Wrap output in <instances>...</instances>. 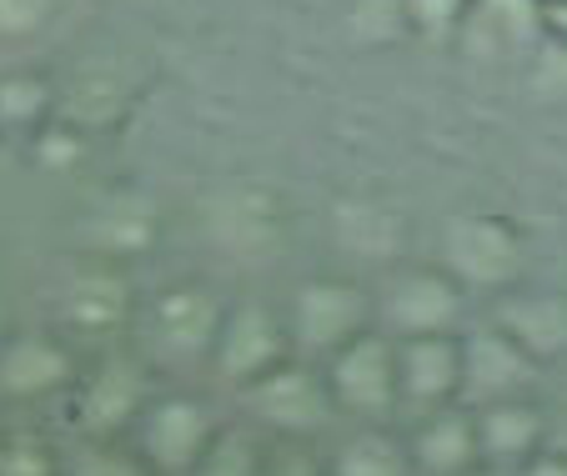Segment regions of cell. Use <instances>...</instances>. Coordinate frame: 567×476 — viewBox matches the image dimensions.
I'll use <instances>...</instances> for the list:
<instances>
[{
	"label": "cell",
	"mask_w": 567,
	"mask_h": 476,
	"mask_svg": "<svg viewBox=\"0 0 567 476\" xmlns=\"http://www.w3.org/2000/svg\"><path fill=\"white\" fill-rule=\"evenodd\" d=\"M61 476H161L136 446L116 442H96V436H75V446L65 452V472Z\"/></svg>",
	"instance_id": "obj_24"
},
{
	"label": "cell",
	"mask_w": 567,
	"mask_h": 476,
	"mask_svg": "<svg viewBox=\"0 0 567 476\" xmlns=\"http://www.w3.org/2000/svg\"><path fill=\"white\" fill-rule=\"evenodd\" d=\"M332 476H417L408 456V436H396L386 422H357L327 456Z\"/></svg>",
	"instance_id": "obj_20"
},
{
	"label": "cell",
	"mask_w": 567,
	"mask_h": 476,
	"mask_svg": "<svg viewBox=\"0 0 567 476\" xmlns=\"http://www.w3.org/2000/svg\"><path fill=\"white\" fill-rule=\"evenodd\" d=\"M136 95H141V85L131 81L121 65L86 61L61 85V111H55V116L71 121V126L86 131V136H101V131H116L121 121L136 111Z\"/></svg>",
	"instance_id": "obj_18"
},
{
	"label": "cell",
	"mask_w": 567,
	"mask_h": 476,
	"mask_svg": "<svg viewBox=\"0 0 567 476\" xmlns=\"http://www.w3.org/2000/svg\"><path fill=\"white\" fill-rule=\"evenodd\" d=\"M236 396L247 402V422L261 426L267 436H307V442H317L342 416L321 361L307 356H287L281 366H271L267 376H257L247 392Z\"/></svg>",
	"instance_id": "obj_3"
},
{
	"label": "cell",
	"mask_w": 567,
	"mask_h": 476,
	"mask_svg": "<svg viewBox=\"0 0 567 476\" xmlns=\"http://www.w3.org/2000/svg\"><path fill=\"white\" fill-rule=\"evenodd\" d=\"M442 266L477 297H497L523 281L527 246L507 216L497 211H457L442 221Z\"/></svg>",
	"instance_id": "obj_4"
},
{
	"label": "cell",
	"mask_w": 567,
	"mask_h": 476,
	"mask_svg": "<svg viewBox=\"0 0 567 476\" xmlns=\"http://www.w3.org/2000/svg\"><path fill=\"white\" fill-rule=\"evenodd\" d=\"M332 226L347 251L372 256V261H386V256H396V246H402V221L377 201H342Z\"/></svg>",
	"instance_id": "obj_22"
},
{
	"label": "cell",
	"mask_w": 567,
	"mask_h": 476,
	"mask_svg": "<svg viewBox=\"0 0 567 476\" xmlns=\"http://www.w3.org/2000/svg\"><path fill=\"white\" fill-rule=\"evenodd\" d=\"M61 111V85L45 71H6L0 75V136L31 141L41 126H51Z\"/></svg>",
	"instance_id": "obj_21"
},
{
	"label": "cell",
	"mask_w": 567,
	"mask_h": 476,
	"mask_svg": "<svg viewBox=\"0 0 567 476\" xmlns=\"http://www.w3.org/2000/svg\"><path fill=\"white\" fill-rule=\"evenodd\" d=\"M61 15V0H0V45H31Z\"/></svg>",
	"instance_id": "obj_27"
},
{
	"label": "cell",
	"mask_w": 567,
	"mask_h": 476,
	"mask_svg": "<svg viewBox=\"0 0 567 476\" xmlns=\"http://www.w3.org/2000/svg\"><path fill=\"white\" fill-rule=\"evenodd\" d=\"M477 15H487L507 41H543V0H477Z\"/></svg>",
	"instance_id": "obj_30"
},
{
	"label": "cell",
	"mask_w": 567,
	"mask_h": 476,
	"mask_svg": "<svg viewBox=\"0 0 567 476\" xmlns=\"http://www.w3.org/2000/svg\"><path fill=\"white\" fill-rule=\"evenodd\" d=\"M537 381H543V361L527 356L497 321L462 327V406L533 396Z\"/></svg>",
	"instance_id": "obj_10"
},
{
	"label": "cell",
	"mask_w": 567,
	"mask_h": 476,
	"mask_svg": "<svg viewBox=\"0 0 567 476\" xmlns=\"http://www.w3.org/2000/svg\"><path fill=\"white\" fill-rule=\"evenodd\" d=\"M543 41L567 51V0H547L543 6Z\"/></svg>",
	"instance_id": "obj_32"
},
{
	"label": "cell",
	"mask_w": 567,
	"mask_h": 476,
	"mask_svg": "<svg viewBox=\"0 0 567 476\" xmlns=\"http://www.w3.org/2000/svg\"><path fill=\"white\" fill-rule=\"evenodd\" d=\"M161 236V206L146 190L116 186L106 196H96L81 221V241H86V256H101V261H136L156 246Z\"/></svg>",
	"instance_id": "obj_14"
},
{
	"label": "cell",
	"mask_w": 567,
	"mask_h": 476,
	"mask_svg": "<svg viewBox=\"0 0 567 476\" xmlns=\"http://www.w3.org/2000/svg\"><path fill=\"white\" fill-rule=\"evenodd\" d=\"M65 396H71L75 436L116 442V436H131L146 402L156 396V366L141 356V346H111L96 366L75 376V386Z\"/></svg>",
	"instance_id": "obj_2"
},
{
	"label": "cell",
	"mask_w": 567,
	"mask_h": 476,
	"mask_svg": "<svg viewBox=\"0 0 567 476\" xmlns=\"http://www.w3.org/2000/svg\"><path fill=\"white\" fill-rule=\"evenodd\" d=\"M221 317H226V297H216L206 281H166L136 311L141 356L166 371L212 366Z\"/></svg>",
	"instance_id": "obj_1"
},
{
	"label": "cell",
	"mask_w": 567,
	"mask_h": 476,
	"mask_svg": "<svg viewBox=\"0 0 567 476\" xmlns=\"http://www.w3.org/2000/svg\"><path fill=\"white\" fill-rule=\"evenodd\" d=\"M287 327H291L297 356L327 361L352 337H362L367 327H377V297L367 286H357L352 276H311L291 297Z\"/></svg>",
	"instance_id": "obj_6"
},
{
	"label": "cell",
	"mask_w": 567,
	"mask_h": 476,
	"mask_svg": "<svg viewBox=\"0 0 567 476\" xmlns=\"http://www.w3.org/2000/svg\"><path fill=\"white\" fill-rule=\"evenodd\" d=\"M75 376H81V361L61 331L25 327L0 341V396L6 402H51L71 392Z\"/></svg>",
	"instance_id": "obj_12"
},
{
	"label": "cell",
	"mask_w": 567,
	"mask_h": 476,
	"mask_svg": "<svg viewBox=\"0 0 567 476\" xmlns=\"http://www.w3.org/2000/svg\"><path fill=\"white\" fill-rule=\"evenodd\" d=\"M408 11V35L427 45H452L477 15V0H402Z\"/></svg>",
	"instance_id": "obj_25"
},
{
	"label": "cell",
	"mask_w": 567,
	"mask_h": 476,
	"mask_svg": "<svg viewBox=\"0 0 567 476\" xmlns=\"http://www.w3.org/2000/svg\"><path fill=\"white\" fill-rule=\"evenodd\" d=\"M493 321L527 356L543 361V366L567 356V297L563 291H537V286L517 281L493 297Z\"/></svg>",
	"instance_id": "obj_16"
},
{
	"label": "cell",
	"mask_w": 567,
	"mask_h": 476,
	"mask_svg": "<svg viewBox=\"0 0 567 476\" xmlns=\"http://www.w3.org/2000/svg\"><path fill=\"white\" fill-rule=\"evenodd\" d=\"M347 31L362 45H386L396 35H408V11H402V0H352Z\"/></svg>",
	"instance_id": "obj_28"
},
{
	"label": "cell",
	"mask_w": 567,
	"mask_h": 476,
	"mask_svg": "<svg viewBox=\"0 0 567 476\" xmlns=\"http://www.w3.org/2000/svg\"><path fill=\"white\" fill-rule=\"evenodd\" d=\"M261 452H267V432L251 422H226L206 456L192 466V476H261Z\"/></svg>",
	"instance_id": "obj_23"
},
{
	"label": "cell",
	"mask_w": 567,
	"mask_h": 476,
	"mask_svg": "<svg viewBox=\"0 0 567 476\" xmlns=\"http://www.w3.org/2000/svg\"><path fill=\"white\" fill-rule=\"evenodd\" d=\"M396 392L412 412L462 402V331L396 341Z\"/></svg>",
	"instance_id": "obj_15"
},
{
	"label": "cell",
	"mask_w": 567,
	"mask_h": 476,
	"mask_svg": "<svg viewBox=\"0 0 567 476\" xmlns=\"http://www.w3.org/2000/svg\"><path fill=\"white\" fill-rule=\"evenodd\" d=\"M462 476H517V466H497V462H477L472 472H462Z\"/></svg>",
	"instance_id": "obj_34"
},
{
	"label": "cell",
	"mask_w": 567,
	"mask_h": 476,
	"mask_svg": "<svg viewBox=\"0 0 567 476\" xmlns=\"http://www.w3.org/2000/svg\"><path fill=\"white\" fill-rule=\"evenodd\" d=\"M543 6H547V0H543Z\"/></svg>",
	"instance_id": "obj_35"
},
{
	"label": "cell",
	"mask_w": 567,
	"mask_h": 476,
	"mask_svg": "<svg viewBox=\"0 0 567 476\" xmlns=\"http://www.w3.org/2000/svg\"><path fill=\"white\" fill-rule=\"evenodd\" d=\"M55 311H61L65 331H81V337H111V331L136 327L141 297H136V286H131V276H126L121 261L86 256L81 266H71Z\"/></svg>",
	"instance_id": "obj_11"
},
{
	"label": "cell",
	"mask_w": 567,
	"mask_h": 476,
	"mask_svg": "<svg viewBox=\"0 0 567 476\" xmlns=\"http://www.w3.org/2000/svg\"><path fill=\"white\" fill-rule=\"evenodd\" d=\"M332 402L352 422H392V412L402 406L396 392V341L382 327H367L362 337H352L342 351L321 361Z\"/></svg>",
	"instance_id": "obj_9"
},
{
	"label": "cell",
	"mask_w": 567,
	"mask_h": 476,
	"mask_svg": "<svg viewBox=\"0 0 567 476\" xmlns=\"http://www.w3.org/2000/svg\"><path fill=\"white\" fill-rule=\"evenodd\" d=\"M547 446H557V452H567V406H557V412H547Z\"/></svg>",
	"instance_id": "obj_33"
},
{
	"label": "cell",
	"mask_w": 567,
	"mask_h": 476,
	"mask_svg": "<svg viewBox=\"0 0 567 476\" xmlns=\"http://www.w3.org/2000/svg\"><path fill=\"white\" fill-rule=\"evenodd\" d=\"M517 476H567V452H557V446H543L537 456H527V462L517 466Z\"/></svg>",
	"instance_id": "obj_31"
},
{
	"label": "cell",
	"mask_w": 567,
	"mask_h": 476,
	"mask_svg": "<svg viewBox=\"0 0 567 476\" xmlns=\"http://www.w3.org/2000/svg\"><path fill=\"white\" fill-rule=\"evenodd\" d=\"M65 452H55L41 432H6L0 436V476H61Z\"/></svg>",
	"instance_id": "obj_26"
},
{
	"label": "cell",
	"mask_w": 567,
	"mask_h": 476,
	"mask_svg": "<svg viewBox=\"0 0 567 476\" xmlns=\"http://www.w3.org/2000/svg\"><path fill=\"white\" fill-rule=\"evenodd\" d=\"M472 416H477L482 462L523 466L527 456H537L547 446V406L537 402V396H513V402L472 406Z\"/></svg>",
	"instance_id": "obj_19"
},
{
	"label": "cell",
	"mask_w": 567,
	"mask_h": 476,
	"mask_svg": "<svg viewBox=\"0 0 567 476\" xmlns=\"http://www.w3.org/2000/svg\"><path fill=\"white\" fill-rule=\"evenodd\" d=\"M408 456L417 476H462L482 462V442H477V416L472 406L452 402V406H432L417 412V426L408 432Z\"/></svg>",
	"instance_id": "obj_17"
},
{
	"label": "cell",
	"mask_w": 567,
	"mask_h": 476,
	"mask_svg": "<svg viewBox=\"0 0 567 476\" xmlns=\"http://www.w3.org/2000/svg\"><path fill=\"white\" fill-rule=\"evenodd\" d=\"M287 356H297L287 311H277L271 301H257V297L226 301L221 337H216L212 366H206L226 392H247L251 381L267 376V371L281 366Z\"/></svg>",
	"instance_id": "obj_7"
},
{
	"label": "cell",
	"mask_w": 567,
	"mask_h": 476,
	"mask_svg": "<svg viewBox=\"0 0 567 476\" xmlns=\"http://www.w3.org/2000/svg\"><path fill=\"white\" fill-rule=\"evenodd\" d=\"M221 412L196 392H156L131 426V446L156 466L161 476H192V466L206 456V446L221 432Z\"/></svg>",
	"instance_id": "obj_8"
},
{
	"label": "cell",
	"mask_w": 567,
	"mask_h": 476,
	"mask_svg": "<svg viewBox=\"0 0 567 476\" xmlns=\"http://www.w3.org/2000/svg\"><path fill=\"white\" fill-rule=\"evenodd\" d=\"M206 231L231 256H271L287 236V211L271 186L236 180L206 196Z\"/></svg>",
	"instance_id": "obj_13"
},
{
	"label": "cell",
	"mask_w": 567,
	"mask_h": 476,
	"mask_svg": "<svg viewBox=\"0 0 567 476\" xmlns=\"http://www.w3.org/2000/svg\"><path fill=\"white\" fill-rule=\"evenodd\" d=\"M261 476H332V472H327V456L317 452V442H307V436H267Z\"/></svg>",
	"instance_id": "obj_29"
},
{
	"label": "cell",
	"mask_w": 567,
	"mask_h": 476,
	"mask_svg": "<svg viewBox=\"0 0 567 476\" xmlns=\"http://www.w3.org/2000/svg\"><path fill=\"white\" fill-rule=\"evenodd\" d=\"M377 297V327L392 341L402 337H447L467 327V286L447 266H396Z\"/></svg>",
	"instance_id": "obj_5"
}]
</instances>
